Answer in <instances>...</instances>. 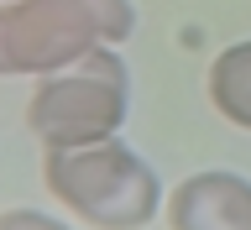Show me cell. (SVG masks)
<instances>
[{
	"label": "cell",
	"mask_w": 251,
	"mask_h": 230,
	"mask_svg": "<svg viewBox=\"0 0 251 230\" xmlns=\"http://www.w3.org/2000/svg\"><path fill=\"white\" fill-rule=\"evenodd\" d=\"M136 31L131 0H11L0 5V74H52L89 47Z\"/></svg>",
	"instance_id": "obj_1"
},
{
	"label": "cell",
	"mask_w": 251,
	"mask_h": 230,
	"mask_svg": "<svg viewBox=\"0 0 251 230\" xmlns=\"http://www.w3.org/2000/svg\"><path fill=\"white\" fill-rule=\"evenodd\" d=\"M42 183L84 225H147L162 204L157 173L115 136L89 147H47Z\"/></svg>",
	"instance_id": "obj_2"
},
{
	"label": "cell",
	"mask_w": 251,
	"mask_h": 230,
	"mask_svg": "<svg viewBox=\"0 0 251 230\" xmlns=\"http://www.w3.org/2000/svg\"><path fill=\"white\" fill-rule=\"evenodd\" d=\"M126 110H131V74L115 42H100L68 68L42 74L37 94L26 100V131L42 147H89L121 136Z\"/></svg>",
	"instance_id": "obj_3"
},
{
	"label": "cell",
	"mask_w": 251,
	"mask_h": 230,
	"mask_svg": "<svg viewBox=\"0 0 251 230\" xmlns=\"http://www.w3.org/2000/svg\"><path fill=\"white\" fill-rule=\"evenodd\" d=\"M168 225H178V230H199V225L251 230V178L225 173V168L183 178L168 194Z\"/></svg>",
	"instance_id": "obj_4"
},
{
	"label": "cell",
	"mask_w": 251,
	"mask_h": 230,
	"mask_svg": "<svg viewBox=\"0 0 251 230\" xmlns=\"http://www.w3.org/2000/svg\"><path fill=\"white\" fill-rule=\"evenodd\" d=\"M209 100L230 126L251 131V37L246 42H230L209 63Z\"/></svg>",
	"instance_id": "obj_5"
},
{
	"label": "cell",
	"mask_w": 251,
	"mask_h": 230,
	"mask_svg": "<svg viewBox=\"0 0 251 230\" xmlns=\"http://www.w3.org/2000/svg\"><path fill=\"white\" fill-rule=\"evenodd\" d=\"M0 225H58V220H52V215H42V209H37V215H5V220H0Z\"/></svg>",
	"instance_id": "obj_6"
}]
</instances>
